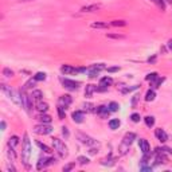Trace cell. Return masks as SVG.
Masks as SVG:
<instances>
[{
  "label": "cell",
  "instance_id": "32",
  "mask_svg": "<svg viewBox=\"0 0 172 172\" xmlns=\"http://www.w3.org/2000/svg\"><path fill=\"white\" fill-rule=\"evenodd\" d=\"M34 80L35 81H44L46 80V74L44 73H37L34 75Z\"/></svg>",
  "mask_w": 172,
  "mask_h": 172
},
{
  "label": "cell",
  "instance_id": "49",
  "mask_svg": "<svg viewBox=\"0 0 172 172\" xmlns=\"http://www.w3.org/2000/svg\"><path fill=\"white\" fill-rule=\"evenodd\" d=\"M96 151H97V149H90V153H92V155H94V153H96Z\"/></svg>",
  "mask_w": 172,
  "mask_h": 172
},
{
  "label": "cell",
  "instance_id": "31",
  "mask_svg": "<svg viewBox=\"0 0 172 172\" xmlns=\"http://www.w3.org/2000/svg\"><path fill=\"white\" fill-rule=\"evenodd\" d=\"M159 78V75H157V73H151L147 75V81H149V82H153V81H156Z\"/></svg>",
  "mask_w": 172,
  "mask_h": 172
},
{
  "label": "cell",
  "instance_id": "7",
  "mask_svg": "<svg viewBox=\"0 0 172 172\" xmlns=\"http://www.w3.org/2000/svg\"><path fill=\"white\" fill-rule=\"evenodd\" d=\"M104 69H105V66H104L102 63H99V65H93V66L89 67L86 71H87L89 78H94V77L98 75V73L101 71V70H104Z\"/></svg>",
  "mask_w": 172,
  "mask_h": 172
},
{
  "label": "cell",
  "instance_id": "9",
  "mask_svg": "<svg viewBox=\"0 0 172 172\" xmlns=\"http://www.w3.org/2000/svg\"><path fill=\"white\" fill-rule=\"evenodd\" d=\"M96 113L98 114V116H101L102 118H106V117L109 116V113H110V109H109V106H98V108H96Z\"/></svg>",
  "mask_w": 172,
  "mask_h": 172
},
{
  "label": "cell",
  "instance_id": "34",
  "mask_svg": "<svg viewBox=\"0 0 172 172\" xmlns=\"http://www.w3.org/2000/svg\"><path fill=\"white\" fill-rule=\"evenodd\" d=\"M8 156H10V159L12 160V161L15 160V156H16V155H15V151H13V147L12 145H8Z\"/></svg>",
  "mask_w": 172,
  "mask_h": 172
},
{
  "label": "cell",
  "instance_id": "37",
  "mask_svg": "<svg viewBox=\"0 0 172 172\" xmlns=\"http://www.w3.org/2000/svg\"><path fill=\"white\" fill-rule=\"evenodd\" d=\"M106 37L112 38V39H125V37H124V35H120V34H108Z\"/></svg>",
  "mask_w": 172,
  "mask_h": 172
},
{
  "label": "cell",
  "instance_id": "12",
  "mask_svg": "<svg viewBox=\"0 0 172 172\" xmlns=\"http://www.w3.org/2000/svg\"><path fill=\"white\" fill-rule=\"evenodd\" d=\"M155 136H156V139L159 140V141H161V142H166L167 140H168V135H167V133L164 132L161 128L156 129V130H155Z\"/></svg>",
  "mask_w": 172,
  "mask_h": 172
},
{
  "label": "cell",
  "instance_id": "33",
  "mask_svg": "<svg viewBox=\"0 0 172 172\" xmlns=\"http://www.w3.org/2000/svg\"><path fill=\"white\" fill-rule=\"evenodd\" d=\"M163 82H164V78H160V77H159L157 80L153 81V82H152V87H153V89H156V87H159V86L161 85Z\"/></svg>",
  "mask_w": 172,
  "mask_h": 172
},
{
  "label": "cell",
  "instance_id": "48",
  "mask_svg": "<svg viewBox=\"0 0 172 172\" xmlns=\"http://www.w3.org/2000/svg\"><path fill=\"white\" fill-rule=\"evenodd\" d=\"M4 129H6V123L1 121V130H4Z\"/></svg>",
  "mask_w": 172,
  "mask_h": 172
},
{
  "label": "cell",
  "instance_id": "10",
  "mask_svg": "<svg viewBox=\"0 0 172 172\" xmlns=\"http://www.w3.org/2000/svg\"><path fill=\"white\" fill-rule=\"evenodd\" d=\"M102 4H90V6H85L81 8V12H96V11L101 10Z\"/></svg>",
  "mask_w": 172,
  "mask_h": 172
},
{
  "label": "cell",
  "instance_id": "11",
  "mask_svg": "<svg viewBox=\"0 0 172 172\" xmlns=\"http://www.w3.org/2000/svg\"><path fill=\"white\" fill-rule=\"evenodd\" d=\"M80 71H81V69H75V67H71L69 65H63L61 67V73L62 74H77V73H80Z\"/></svg>",
  "mask_w": 172,
  "mask_h": 172
},
{
  "label": "cell",
  "instance_id": "17",
  "mask_svg": "<svg viewBox=\"0 0 172 172\" xmlns=\"http://www.w3.org/2000/svg\"><path fill=\"white\" fill-rule=\"evenodd\" d=\"M112 83H113V80L110 78V77H104V78H101V81H99V86L106 87V89H108Z\"/></svg>",
  "mask_w": 172,
  "mask_h": 172
},
{
  "label": "cell",
  "instance_id": "25",
  "mask_svg": "<svg viewBox=\"0 0 172 172\" xmlns=\"http://www.w3.org/2000/svg\"><path fill=\"white\" fill-rule=\"evenodd\" d=\"M155 97H156L155 90H148V92H147V94H145V99H147V101H153V99H155Z\"/></svg>",
  "mask_w": 172,
  "mask_h": 172
},
{
  "label": "cell",
  "instance_id": "2",
  "mask_svg": "<svg viewBox=\"0 0 172 172\" xmlns=\"http://www.w3.org/2000/svg\"><path fill=\"white\" fill-rule=\"evenodd\" d=\"M53 140V147H54V149L56 151V153L62 157V159H65V157H67V155H69V152H67V147H66V144L62 141V140H59V139H56V137H54V139H51Z\"/></svg>",
  "mask_w": 172,
  "mask_h": 172
},
{
  "label": "cell",
  "instance_id": "43",
  "mask_svg": "<svg viewBox=\"0 0 172 172\" xmlns=\"http://www.w3.org/2000/svg\"><path fill=\"white\" fill-rule=\"evenodd\" d=\"M62 135L65 136L66 139H67V137H69V129H67L66 126H63V128H62Z\"/></svg>",
  "mask_w": 172,
  "mask_h": 172
},
{
  "label": "cell",
  "instance_id": "38",
  "mask_svg": "<svg viewBox=\"0 0 172 172\" xmlns=\"http://www.w3.org/2000/svg\"><path fill=\"white\" fill-rule=\"evenodd\" d=\"M65 109H66V108H63V106H58V114H59V118L61 120H63L65 118V114H66V113H65Z\"/></svg>",
  "mask_w": 172,
  "mask_h": 172
},
{
  "label": "cell",
  "instance_id": "14",
  "mask_svg": "<svg viewBox=\"0 0 172 172\" xmlns=\"http://www.w3.org/2000/svg\"><path fill=\"white\" fill-rule=\"evenodd\" d=\"M71 97L70 96H67V94H65V96H61L59 97V99H58V102H59V105L61 106H63V108H67V106L71 104Z\"/></svg>",
  "mask_w": 172,
  "mask_h": 172
},
{
  "label": "cell",
  "instance_id": "30",
  "mask_svg": "<svg viewBox=\"0 0 172 172\" xmlns=\"http://www.w3.org/2000/svg\"><path fill=\"white\" fill-rule=\"evenodd\" d=\"M19 144V139H18V136H12L10 139V141H8V145H12V147H15V145H18Z\"/></svg>",
  "mask_w": 172,
  "mask_h": 172
},
{
  "label": "cell",
  "instance_id": "47",
  "mask_svg": "<svg viewBox=\"0 0 172 172\" xmlns=\"http://www.w3.org/2000/svg\"><path fill=\"white\" fill-rule=\"evenodd\" d=\"M168 49L172 51V40H169V42H168Z\"/></svg>",
  "mask_w": 172,
  "mask_h": 172
},
{
  "label": "cell",
  "instance_id": "8",
  "mask_svg": "<svg viewBox=\"0 0 172 172\" xmlns=\"http://www.w3.org/2000/svg\"><path fill=\"white\" fill-rule=\"evenodd\" d=\"M56 160L54 159V157H40L39 161H38L37 164V168L38 169H42V168H46V167L51 166V164H54Z\"/></svg>",
  "mask_w": 172,
  "mask_h": 172
},
{
  "label": "cell",
  "instance_id": "44",
  "mask_svg": "<svg viewBox=\"0 0 172 172\" xmlns=\"http://www.w3.org/2000/svg\"><path fill=\"white\" fill-rule=\"evenodd\" d=\"M120 67H108V71L109 73H114V71H118Z\"/></svg>",
  "mask_w": 172,
  "mask_h": 172
},
{
  "label": "cell",
  "instance_id": "40",
  "mask_svg": "<svg viewBox=\"0 0 172 172\" xmlns=\"http://www.w3.org/2000/svg\"><path fill=\"white\" fill-rule=\"evenodd\" d=\"M3 74H4L6 77H12V75H13V71H12V70H10L8 67H6V69L3 70Z\"/></svg>",
  "mask_w": 172,
  "mask_h": 172
},
{
  "label": "cell",
  "instance_id": "45",
  "mask_svg": "<svg viewBox=\"0 0 172 172\" xmlns=\"http://www.w3.org/2000/svg\"><path fill=\"white\" fill-rule=\"evenodd\" d=\"M137 98H139V96H135V97H133V99H132V105L133 106L136 105V101H137Z\"/></svg>",
  "mask_w": 172,
  "mask_h": 172
},
{
  "label": "cell",
  "instance_id": "29",
  "mask_svg": "<svg viewBox=\"0 0 172 172\" xmlns=\"http://www.w3.org/2000/svg\"><path fill=\"white\" fill-rule=\"evenodd\" d=\"M112 26H114V27H125L126 26V22H125V20H113Z\"/></svg>",
  "mask_w": 172,
  "mask_h": 172
},
{
  "label": "cell",
  "instance_id": "27",
  "mask_svg": "<svg viewBox=\"0 0 172 172\" xmlns=\"http://www.w3.org/2000/svg\"><path fill=\"white\" fill-rule=\"evenodd\" d=\"M37 144H38V147H39V148L42 149V151H44L46 153H51V152H53V151H51V148H49V147H47L46 144H42L40 141H38Z\"/></svg>",
  "mask_w": 172,
  "mask_h": 172
},
{
  "label": "cell",
  "instance_id": "20",
  "mask_svg": "<svg viewBox=\"0 0 172 172\" xmlns=\"http://www.w3.org/2000/svg\"><path fill=\"white\" fill-rule=\"evenodd\" d=\"M43 97V93L40 92V90H34L32 93H31V98L34 99V101H40Z\"/></svg>",
  "mask_w": 172,
  "mask_h": 172
},
{
  "label": "cell",
  "instance_id": "1",
  "mask_svg": "<svg viewBox=\"0 0 172 172\" xmlns=\"http://www.w3.org/2000/svg\"><path fill=\"white\" fill-rule=\"evenodd\" d=\"M30 156H31V142L30 139H28V135L24 133V137H23V148H22V160H23V164L30 168Z\"/></svg>",
  "mask_w": 172,
  "mask_h": 172
},
{
  "label": "cell",
  "instance_id": "19",
  "mask_svg": "<svg viewBox=\"0 0 172 172\" xmlns=\"http://www.w3.org/2000/svg\"><path fill=\"white\" fill-rule=\"evenodd\" d=\"M37 109H38V112H40V113H46L47 110H49V105H47L46 102H43V101H39L37 105Z\"/></svg>",
  "mask_w": 172,
  "mask_h": 172
},
{
  "label": "cell",
  "instance_id": "35",
  "mask_svg": "<svg viewBox=\"0 0 172 172\" xmlns=\"http://www.w3.org/2000/svg\"><path fill=\"white\" fill-rule=\"evenodd\" d=\"M109 109H110V112H117V110L120 109V105L117 102H110L109 104Z\"/></svg>",
  "mask_w": 172,
  "mask_h": 172
},
{
  "label": "cell",
  "instance_id": "28",
  "mask_svg": "<svg viewBox=\"0 0 172 172\" xmlns=\"http://www.w3.org/2000/svg\"><path fill=\"white\" fill-rule=\"evenodd\" d=\"M152 1H153V3H155L157 7H159L161 11L166 10V3H164V0H152Z\"/></svg>",
  "mask_w": 172,
  "mask_h": 172
},
{
  "label": "cell",
  "instance_id": "13",
  "mask_svg": "<svg viewBox=\"0 0 172 172\" xmlns=\"http://www.w3.org/2000/svg\"><path fill=\"white\" fill-rule=\"evenodd\" d=\"M139 147H140V151H141L142 153L151 152V148H149V142L147 141L145 139H140V140H139Z\"/></svg>",
  "mask_w": 172,
  "mask_h": 172
},
{
  "label": "cell",
  "instance_id": "24",
  "mask_svg": "<svg viewBox=\"0 0 172 172\" xmlns=\"http://www.w3.org/2000/svg\"><path fill=\"white\" fill-rule=\"evenodd\" d=\"M38 120H39L40 123H43V124H50V123H51V117L47 116V114H42V116H39V117H38Z\"/></svg>",
  "mask_w": 172,
  "mask_h": 172
},
{
  "label": "cell",
  "instance_id": "41",
  "mask_svg": "<svg viewBox=\"0 0 172 172\" xmlns=\"http://www.w3.org/2000/svg\"><path fill=\"white\" fill-rule=\"evenodd\" d=\"M130 120H132L133 123H139V121H140V114H137V113H133L132 116H130Z\"/></svg>",
  "mask_w": 172,
  "mask_h": 172
},
{
  "label": "cell",
  "instance_id": "4",
  "mask_svg": "<svg viewBox=\"0 0 172 172\" xmlns=\"http://www.w3.org/2000/svg\"><path fill=\"white\" fill-rule=\"evenodd\" d=\"M77 137H78V140H80L82 144H86V145H89V147L98 145V142H97L94 139H92L90 136H87V135H83V133H77Z\"/></svg>",
  "mask_w": 172,
  "mask_h": 172
},
{
  "label": "cell",
  "instance_id": "36",
  "mask_svg": "<svg viewBox=\"0 0 172 172\" xmlns=\"http://www.w3.org/2000/svg\"><path fill=\"white\" fill-rule=\"evenodd\" d=\"M90 160L87 159V157H85V156H80L78 157V163H80L81 166H85V164H89Z\"/></svg>",
  "mask_w": 172,
  "mask_h": 172
},
{
  "label": "cell",
  "instance_id": "16",
  "mask_svg": "<svg viewBox=\"0 0 172 172\" xmlns=\"http://www.w3.org/2000/svg\"><path fill=\"white\" fill-rule=\"evenodd\" d=\"M71 117H73L74 123H82L83 121V112H81V110H75V112H73Z\"/></svg>",
  "mask_w": 172,
  "mask_h": 172
},
{
  "label": "cell",
  "instance_id": "22",
  "mask_svg": "<svg viewBox=\"0 0 172 172\" xmlns=\"http://www.w3.org/2000/svg\"><path fill=\"white\" fill-rule=\"evenodd\" d=\"M144 121H145V124H147V126H148V128H152V126L155 125V117H153V116L144 117Z\"/></svg>",
  "mask_w": 172,
  "mask_h": 172
},
{
  "label": "cell",
  "instance_id": "23",
  "mask_svg": "<svg viewBox=\"0 0 172 172\" xmlns=\"http://www.w3.org/2000/svg\"><path fill=\"white\" fill-rule=\"evenodd\" d=\"M82 108H83V110H85V112H87V113H90V112H96V109H94V105H93V104H90V102L83 104Z\"/></svg>",
  "mask_w": 172,
  "mask_h": 172
},
{
  "label": "cell",
  "instance_id": "50",
  "mask_svg": "<svg viewBox=\"0 0 172 172\" xmlns=\"http://www.w3.org/2000/svg\"><path fill=\"white\" fill-rule=\"evenodd\" d=\"M19 1H30V0H19Z\"/></svg>",
  "mask_w": 172,
  "mask_h": 172
},
{
  "label": "cell",
  "instance_id": "46",
  "mask_svg": "<svg viewBox=\"0 0 172 172\" xmlns=\"http://www.w3.org/2000/svg\"><path fill=\"white\" fill-rule=\"evenodd\" d=\"M155 61H156V56H152V58H149V59H148V62L149 63H153Z\"/></svg>",
  "mask_w": 172,
  "mask_h": 172
},
{
  "label": "cell",
  "instance_id": "39",
  "mask_svg": "<svg viewBox=\"0 0 172 172\" xmlns=\"http://www.w3.org/2000/svg\"><path fill=\"white\" fill-rule=\"evenodd\" d=\"M35 82H37L35 80L28 81V82H27L26 85H24V87H26V89H31V87H34V86H35Z\"/></svg>",
  "mask_w": 172,
  "mask_h": 172
},
{
  "label": "cell",
  "instance_id": "15",
  "mask_svg": "<svg viewBox=\"0 0 172 172\" xmlns=\"http://www.w3.org/2000/svg\"><path fill=\"white\" fill-rule=\"evenodd\" d=\"M136 139V135L135 133H126L125 136H124V139H123V144H125V145H128V147H130V144L133 142V140Z\"/></svg>",
  "mask_w": 172,
  "mask_h": 172
},
{
  "label": "cell",
  "instance_id": "21",
  "mask_svg": "<svg viewBox=\"0 0 172 172\" xmlns=\"http://www.w3.org/2000/svg\"><path fill=\"white\" fill-rule=\"evenodd\" d=\"M120 124H121V121H120L118 118H113L109 121V128L110 129H118Z\"/></svg>",
  "mask_w": 172,
  "mask_h": 172
},
{
  "label": "cell",
  "instance_id": "3",
  "mask_svg": "<svg viewBox=\"0 0 172 172\" xmlns=\"http://www.w3.org/2000/svg\"><path fill=\"white\" fill-rule=\"evenodd\" d=\"M1 90H3V93L6 94L8 98L12 101L13 104H16V105H22V99H20V94L18 96L16 93L13 92L11 87H8L7 85H1Z\"/></svg>",
  "mask_w": 172,
  "mask_h": 172
},
{
  "label": "cell",
  "instance_id": "5",
  "mask_svg": "<svg viewBox=\"0 0 172 172\" xmlns=\"http://www.w3.org/2000/svg\"><path fill=\"white\" fill-rule=\"evenodd\" d=\"M62 85L63 87H66L67 90H78L80 89V82L73 80H67V78H62Z\"/></svg>",
  "mask_w": 172,
  "mask_h": 172
},
{
  "label": "cell",
  "instance_id": "18",
  "mask_svg": "<svg viewBox=\"0 0 172 172\" xmlns=\"http://www.w3.org/2000/svg\"><path fill=\"white\" fill-rule=\"evenodd\" d=\"M94 92H97V86H94V85H86V89H85V96L86 97H92V94Z\"/></svg>",
  "mask_w": 172,
  "mask_h": 172
},
{
  "label": "cell",
  "instance_id": "26",
  "mask_svg": "<svg viewBox=\"0 0 172 172\" xmlns=\"http://www.w3.org/2000/svg\"><path fill=\"white\" fill-rule=\"evenodd\" d=\"M109 24L108 23H101V22H97V23L92 24V28H108Z\"/></svg>",
  "mask_w": 172,
  "mask_h": 172
},
{
  "label": "cell",
  "instance_id": "51",
  "mask_svg": "<svg viewBox=\"0 0 172 172\" xmlns=\"http://www.w3.org/2000/svg\"><path fill=\"white\" fill-rule=\"evenodd\" d=\"M167 1H168V3H171V4H172V0H167Z\"/></svg>",
  "mask_w": 172,
  "mask_h": 172
},
{
  "label": "cell",
  "instance_id": "42",
  "mask_svg": "<svg viewBox=\"0 0 172 172\" xmlns=\"http://www.w3.org/2000/svg\"><path fill=\"white\" fill-rule=\"evenodd\" d=\"M74 166H75L74 163H71V164H67L66 167H63V172H67V171H70V169H73Z\"/></svg>",
  "mask_w": 172,
  "mask_h": 172
},
{
  "label": "cell",
  "instance_id": "6",
  "mask_svg": "<svg viewBox=\"0 0 172 172\" xmlns=\"http://www.w3.org/2000/svg\"><path fill=\"white\" fill-rule=\"evenodd\" d=\"M51 130H53V128L49 124H43V123L34 128V132L37 135H49V133H51Z\"/></svg>",
  "mask_w": 172,
  "mask_h": 172
}]
</instances>
